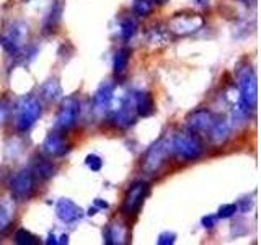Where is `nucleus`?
Masks as SVG:
<instances>
[{
  "label": "nucleus",
  "instance_id": "obj_1",
  "mask_svg": "<svg viewBox=\"0 0 261 245\" xmlns=\"http://www.w3.org/2000/svg\"><path fill=\"white\" fill-rule=\"evenodd\" d=\"M145 186L147 185H134L133 188H130V191L127 194L126 198V209L127 211H137L139 206H141V203L144 200V194H145Z\"/></svg>",
  "mask_w": 261,
  "mask_h": 245
},
{
  "label": "nucleus",
  "instance_id": "obj_2",
  "mask_svg": "<svg viewBox=\"0 0 261 245\" xmlns=\"http://www.w3.org/2000/svg\"><path fill=\"white\" fill-rule=\"evenodd\" d=\"M31 186H33V182H31L30 174L28 172H21L13 182V191L20 196H24L27 194V190H31Z\"/></svg>",
  "mask_w": 261,
  "mask_h": 245
},
{
  "label": "nucleus",
  "instance_id": "obj_3",
  "mask_svg": "<svg viewBox=\"0 0 261 245\" xmlns=\"http://www.w3.org/2000/svg\"><path fill=\"white\" fill-rule=\"evenodd\" d=\"M155 2H159V4H163V2H167V0H155Z\"/></svg>",
  "mask_w": 261,
  "mask_h": 245
}]
</instances>
